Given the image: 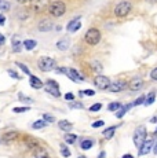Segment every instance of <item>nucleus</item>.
<instances>
[{
  "instance_id": "obj_1",
  "label": "nucleus",
  "mask_w": 157,
  "mask_h": 158,
  "mask_svg": "<svg viewBox=\"0 0 157 158\" xmlns=\"http://www.w3.org/2000/svg\"><path fill=\"white\" fill-rule=\"evenodd\" d=\"M47 10H48V13H50V15H53V17H55V18H59L66 13V4L63 2H61V0H55V2L48 4Z\"/></svg>"
},
{
  "instance_id": "obj_2",
  "label": "nucleus",
  "mask_w": 157,
  "mask_h": 158,
  "mask_svg": "<svg viewBox=\"0 0 157 158\" xmlns=\"http://www.w3.org/2000/svg\"><path fill=\"white\" fill-rule=\"evenodd\" d=\"M37 66L41 72H51L54 69H57V62L55 59H53L50 56H41L37 60Z\"/></svg>"
},
{
  "instance_id": "obj_3",
  "label": "nucleus",
  "mask_w": 157,
  "mask_h": 158,
  "mask_svg": "<svg viewBox=\"0 0 157 158\" xmlns=\"http://www.w3.org/2000/svg\"><path fill=\"white\" fill-rule=\"evenodd\" d=\"M101 32H99L96 28H91L87 30L86 36H84V41H86L88 45H96L101 41Z\"/></svg>"
},
{
  "instance_id": "obj_4",
  "label": "nucleus",
  "mask_w": 157,
  "mask_h": 158,
  "mask_svg": "<svg viewBox=\"0 0 157 158\" xmlns=\"http://www.w3.org/2000/svg\"><path fill=\"white\" fill-rule=\"evenodd\" d=\"M131 10H132V4L129 2H120L116 4L113 11H114L116 17L123 18V17H127V15L131 13Z\"/></svg>"
},
{
  "instance_id": "obj_5",
  "label": "nucleus",
  "mask_w": 157,
  "mask_h": 158,
  "mask_svg": "<svg viewBox=\"0 0 157 158\" xmlns=\"http://www.w3.org/2000/svg\"><path fill=\"white\" fill-rule=\"evenodd\" d=\"M48 4H50V0H31V8L37 14L46 11Z\"/></svg>"
},
{
  "instance_id": "obj_6",
  "label": "nucleus",
  "mask_w": 157,
  "mask_h": 158,
  "mask_svg": "<svg viewBox=\"0 0 157 158\" xmlns=\"http://www.w3.org/2000/svg\"><path fill=\"white\" fill-rule=\"evenodd\" d=\"M44 89L47 91L50 95L55 96V98H59L61 96V92H59V85L55 80H47L46 85H44Z\"/></svg>"
},
{
  "instance_id": "obj_7",
  "label": "nucleus",
  "mask_w": 157,
  "mask_h": 158,
  "mask_svg": "<svg viewBox=\"0 0 157 158\" xmlns=\"http://www.w3.org/2000/svg\"><path fill=\"white\" fill-rule=\"evenodd\" d=\"M145 140H146V128L145 127H139L134 133V144L139 148L143 144Z\"/></svg>"
},
{
  "instance_id": "obj_8",
  "label": "nucleus",
  "mask_w": 157,
  "mask_h": 158,
  "mask_svg": "<svg viewBox=\"0 0 157 158\" xmlns=\"http://www.w3.org/2000/svg\"><path fill=\"white\" fill-rule=\"evenodd\" d=\"M94 84L99 88V89H108L110 85V80H109V77H106V76L98 74V76H95V78H94Z\"/></svg>"
},
{
  "instance_id": "obj_9",
  "label": "nucleus",
  "mask_w": 157,
  "mask_h": 158,
  "mask_svg": "<svg viewBox=\"0 0 157 158\" xmlns=\"http://www.w3.org/2000/svg\"><path fill=\"white\" fill-rule=\"evenodd\" d=\"M65 74L68 76L70 80H73V81H84V77L76 70V69H68V68H65Z\"/></svg>"
},
{
  "instance_id": "obj_10",
  "label": "nucleus",
  "mask_w": 157,
  "mask_h": 158,
  "mask_svg": "<svg viewBox=\"0 0 157 158\" xmlns=\"http://www.w3.org/2000/svg\"><path fill=\"white\" fill-rule=\"evenodd\" d=\"M127 87H128L131 91H139V89L143 88V80L139 78V77H134L128 83V85H127Z\"/></svg>"
},
{
  "instance_id": "obj_11",
  "label": "nucleus",
  "mask_w": 157,
  "mask_h": 158,
  "mask_svg": "<svg viewBox=\"0 0 157 158\" xmlns=\"http://www.w3.org/2000/svg\"><path fill=\"white\" fill-rule=\"evenodd\" d=\"M81 28V22H80V18H74V19H72L70 22L68 23V26H66V29H68V32H70V33H74V32H77L78 29Z\"/></svg>"
},
{
  "instance_id": "obj_12",
  "label": "nucleus",
  "mask_w": 157,
  "mask_h": 158,
  "mask_svg": "<svg viewBox=\"0 0 157 158\" xmlns=\"http://www.w3.org/2000/svg\"><path fill=\"white\" fill-rule=\"evenodd\" d=\"M152 147H153V140L152 139L145 140L143 144L139 147V156H146V154H149V151L152 150Z\"/></svg>"
},
{
  "instance_id": "obj_13",
  "label": "nucleus",
  "mask_w": 157,
  "mask_h": 158,
  "mask_svg": "<svg viewBox=\"0 0 157 158\" xmlns=\"http://www.w3.org/2000/svg\"><path fill=\"white\" fill-rule=\"evenodd\" d=\"M125 87H127V84L124 81H116V83H113V84L110 83V85L108 89L112 91V92H120V91H123Z\"/></svg>"
},
{
  "instance_id": "obj_14",
  "label": "nucleus",
  "mask_w": 157,
  "mask_h": 158,
  "mask_svg": "<svg viewBox=\"0 0 157 158\" xmlns=\"http://www.w3.org/2000/svg\"><path fill=\"white\" fill-rule=\"evenodd\" d=\"M29 81H31V87L35 88V89H40V88L44 87L43 81H41L39 77H36V76H32V74L29 76Z\"/></svg>"
},
{
  "instance_id": "obj_15",
  "label": "nucleus",
  "mask_w": 157,
  "mask_h": 158,
  "mask_svg": "<svg viewBox=\"0 0 157 158\" xmlns=\"http://www.w3.org/2000/svg\"><path fill=\"white\" fill-rule=\"evenodd\" d=\"M53 22L50 19H43L40 23H39V30L40 32H48V30L53 29Z\"/></svg>"
},
{
  "instance_id": "obj_16",
  "label": "nucleus",
  "mask_w": 157,
  "mask_h": 158,
  "mask_svg": "<svg viewBox=\"0 0 157 158\" xmlns=\"http://www.w3.org/2000/svg\"><path fill=\"white\" fill-rule=\"evenodd\" d=\"M11 44H13V51L14 52H21V45H22V41L18 36H14L13 40H11Z\"/></svg>"
},
{
  "instance_id": "obj_17",
  "label": "nucleus",
  "mask_w": 157,
  "mask_h": 158,
  "mask_svg": "<svg viewBox=\"0 0 157 158\" xmlns=\"http://www.w3.org/2000/svg\"><path fill=\"white\" fill-rule=\"evenodd\" d=\"M26 146H28V148H31V150H37L39 146H40V143H39V140H36V139H32V138H26L25 140Z\"/></svg>"
},
{
  "instance_id": "obj_18",
  "label": "nucleus",
  "mask_w": 157,
  "mask_h": 158,
  "mask_svg": "<svg viewBox=\"0 0 157 158\" xmlns=\"http://www.w3.org/2000/svg\"><path fill=\"white\" fill-rule=\"evenodd\" d=\"M69 39L68 37H63L61 39V40H58V43H57V48L58 50H61V51H66L69 48Z\"/></svg>"
},
{
  "instance_id": "obj_19",
  "label": "nucleus",
  "mask_w": 157,
  "mask_h": 158,
  "mask_svg": "<svg viewBox=\"0 0 157 158\" xmlns=\"http://www.w3.org/2000/svg\"><path fill=\"white\" fill-rule=\"evenodd\" d=\"M17 138H18V132H15V131H8V132H6L4 135H3V140L4 142L15 140Z\"/></svg>"
},
{
  "instance_id": "obj_20",
  "label": "nucleus",
  "mask_w": 157,
  "mask_h": 158,
  "mask_svg": "<svg viewBox=\"0 0 157 158\" xmlns=\"http://www.w3.org/2000/svg\"><path fill=\"white\" fill-rule=\"evenodd\" d=\"M58 127H59V129H62V131H65V132H69L72 128H73V125H72L69 121H66V120H61L58 123Z\"/></svg>"
},
{
  "instance_id": "obj_21",
  "label": "nucleus",
  "mask_w": 157,
  "mask_h": 158,
  "mask_svg": "<svg viewBox=\"0 0 157 158\" xmlns=\"http://www.w3.org/2000/svg\"><path fill=\"white\" fill-rule=\"evenodd\" d=\"M22 44H23V47H25V50L31 51V50H33V48L36 47V45H37V41H36V40H32V39H29V40H23Z\"/></svg>"
},
{
  "instance_id": "obj_22",
  "label": "nucleus",
  "mask_w": 157,
  "mask_h": 158,
  "mask_svg": "<svg viewBox=\"0 0 157 158\" xmlns=\"http://www.w3.org/2000/svg\"><path fill=\"white\" fill-rule=\"evenodd\" d=\"M131 107H132L131 103H129V105H125V106H121V107H120L119 110H117V118H121L123 115H124V114H125L127 111H128Z\"/></svg>"
},
{
  "instance_id": "obj_23",
  "label": "nucleus",
  "mask_w": 157,
  "mask_h": 158,
  "mask_svg": "<svg viewBox=\"0 0 157 158\" xmlns=\"http://www.w3.org/2000/svg\"><path fill=\"white\" fill-rule=\"evenodd\" d=\"M114 132H116V127H110V128L105 129L104 132H102V135L105 136V139H112L114 135Z\"/></svg>"
},
{
  "instance_id": "obj_24",
  "label": "nucleus",
  "mask_w": 157,
  "mask_h": 158,
  "mask_svg": "<svg viewBox=\"0 0 157 158\" xmlns=\"http://www.w3.org/2000/svg\"><path fill=\"white\" fill-rule=\"evenodd\" d=\"M155 101H156V94L152 92V94H149V96H145L143 105H145V106H149V105H152V103L155 102Z\"/></svg>"
},
{
  "instance_id": "obj_25",
  "label": "nucleus",
  "mask_w": 157,
  "mask_h": 158,
  "mask_svg": "<svg viewBox=\"0 0 157 158\" xmlns=\"http://www.w3.org/2000/svg\"><path fill=\"white\" fill-rule=\"evenodd\" d=\"M63 139H65V142H66V143H68V144H73L74 142H76L77 136L74 135V133H66V135H65V138H63Z\"/></svg>"
},
{
  "instance_id": "obj_26",
  "label": "nucleus",
  "mask_w": 157,
  "mask_h": 158,
  "mask_svg": "<svg viewBox=\"0 0 157 158\" xmlns=\"http://www.w3.org/2000/svg\"><path fill=\"white\" fill-rule=\"evenodd\" d=\"M11 4L7 0H0V11H10Z\"/></svg>"
},
{
  "instance_id": "obj_27",
  "label": "nucleus",
  "mask_w": 157,
  "mask_h": 158,
  "mask_svg": "<svg viewBox=\"0 0 157 158\" xmlns=\"http://www.w3.org/2000/svg\"><path fill=\"white\" fill-rule=\"evenodd\" d=\"M46 121L44 120H37V121H35V123L32 124V128L33 129H41V128H44L46 127Z\"/></svg>"
},
{
  "instance_id": "obj_28",
  "label": "nucleus",
  "mask_w": 157,
  "mask_h": 158,
  "mask_svg": "<svg viewBox=\"0 0 157 158\" xmlns=\"http://www.w3.org/2000/svg\"><path fill=\"white\" fill-rule=\"evenodd\" d=\"M92 144H94V142H92L91 139H86V140L81 142L80 147L83 148V150H88V148H91V147H92Z\"/></svg>"
},
{
  "instance_id": "obj_29",
  "label": "nucleus",
  "mask_w": 157,
  "mask_h": 158,
  "mask_svg": "<svg viewBox=\"0 0 157 158\" xmlns=\"http://www.w3.org/2000/svg\"><path fill=\"white\" fill-rule=\"evenodd\" d=\"M35 157L36 158H50L47 154L46 150H41V148H37V150H35Z\"/></svg>"
},
{
  "instance_id": "obj_30",
  "label": "nucleus",
  "mask_w": 157,
  "mask_h": 158,
  "mask_svg": "<svg viewBox=\"0 0 157 158\" xmlns=\"http://www.w3.org/2000/svg\"><path fill=\"white\" fill-rule=\"evenodd\" d=\"M15 65H17L18 68H19V69H21V70H22L23 73H25V74L31 76V70H29V68H28V66H25V65H23V63H21V62H15Z\"/></svg>"
},
{
  "instance_id": "obj_31",
  "label": "nucleus",
  "mask_w": 157,
  "mask_h": 158,
  "mask_svg": "<svg viewBox=\"0 0 157 158\" xmlns=\"http://www.w3.org/2000/svg\"><path fill=\"white\" fill-rule=\"evenodd\" d=\"M120 107H121V105H120L119 102H112L110 105L108 106V109H109L110 111H117V110H119Z\"/></svg>"
},
{
  "instance_id": "obj_32",
  "label": "nucleus",
  "mask_w": 157,
  "mask_h": 158,
  "mask_svg": "<svg viewBox=\"0 0 157 158\" xmlns=\"http://www.w3.org/2000/svg\"><path fill=\"white\" fill-rule=\"evenodd\" d=\"M61 154L65 158H68V157H70V151L68 150V147L66 146H63V144H61Z\"/></svg>"
},
{
  "instance_id": "obj_33",
  "label": "nucleus",
  "mask_w": 157,
  "mask_h": 158,
  "mask_svg": "<svg viewBox=\"0 0 157 158\" xmlns=\"http://www.w3.org/2000/svg\"><path fill=\"white\" fill-rule=\"evenodd\" d=\"M29 109L31 107H28V106H23V107H14L13 111L14 113H25V111H29Z\"/></svg>"
},
{
  "instance_id": "obj_34",
  "label": "nucleus",
  "mask_w": 157,
  "mask_h": 158,
  "mask_svg": "<svg viewBox=\"0 0 157 158\" xmlns=\"http://www.w3.org/2000/svg\"><path fill=\"white\" fill-rule=\"evenodd\" d=\"M18 99H19L21 102H25V103H32L33 102L31 98H26V96L22 95V94H19V95H18Z\"/></svg>"
},
{
  "instance_id": "obj_35",
  "label": "nucleus",
  "mask_w": 157,
  "mask_h": 158,
  "mask_svg": "<svg viewBox=\"0 0 157 158\" xmlns=\"http://www.w3.org/2000/svg\"><path fill=\"white\" fill-rule=\"evenodd\" d=\"M70 109H83V105L80 102H70Z\"/></svg>"
},
{
  "instance_id": "obj_36",
  "label": "nucleus",
  "mask_w": 157,
  "mask_h": 158,
  "mask_svg": "<svg viewBox=\"0 0 157 158\" xmlns=\"http://www.w3.org/2000/svg\"><path fill=\"white\" fill-rule=\"evenodd\" d=\"M101 107H102L101 103H94V105L90 107V110H91V111H99V110H101Z\"/></svg>"
},
{
  "instance_id": "obj_37",
  "label": "nucleus",
  "mask_w": 157,
  "mask_h": 158,
  "mask_svg": "<svg viewBox=\"0 0 157 158\" xmlns=\"http://www.w3.org/2000/svg\"><path fill=\"white\" fill-rule=\"evenodd\" d=\"M43 118H44V121H46V123H54V121H55L53 115H50V114H44Z\"/></svg>"
},
{
  "instance_id": "obj_38",
  "label": "nucleus",
  "mask_w": 157,
  "mask_h": 158,
  "mask_svg": "<svg viewBox=\"0 0 157 158\" xmlns=\"http://www.w3.org/2000/svg\"><path fill=\"white\" fill-rule=\"evenodd\" d=\"M80 95H95V91L92 89H86V91H80Z\"/></svg>"
},
{
  "instance_id": "obj_39",
  "label": "nucleus",
  "mask_w": 157,
  "mask_h": 158,
  "mask_svg": "<svg viewBox=\"0 0 157 158\" xmlns=\"http://www.w3.org/2000/svg\"><path fill=\"white\" fill-rule=\"evenodd\" d=\"M63 98L66 99V101H69V102H72V101H74V95L72 92H68V94H65V96Z\"/></svg>"
},
{
  "instance_id": "obj_40",
  "label": "nucleus",
  "mask_w": 157,
  "mask_h": 158,
  "mask_svg": "<svg viewBox=\"0 0 157 158\" xmlns=\"http://www.w3.org/2000/svg\"><path fill=\"white\" fill-rule=\"evenodd\" d=\"M91 66H92V69H96V72H101V69H102V66L99 62H92Z\"/></svg>"
},
{
  "instance_id": "obj_41",
  "label": "nucleus",
  "mask_w": 157,
  "mask_h": 158,
  "mask_svg": "<svg viewBox=\"0 0 157 158\" xmlns=\"http://www.w3.org/2000/svg\"><path fill=\"white\" fill-rule=\"evenodd\" d=\"M150 78H152V80H155V81H157V68L153 69V70L150 72Z\"/></svg>"
},
{
  "instance_id": "obj_42",
  "label": "nucleus",
  "mask_w": 157,
  "mask_h": 158,
  "mask_svg": "<svg viewBox=\"0 0 157 158\" xmlns=\"http://www.w3.org/2000/svg\"><path fill=\"white\" fill-rule=\"evenodd\" d=\"M104 121H95V123H92V128H99V127H104Z\"/></svg>"
},
{
  "instance_id": "obj_43",
  "label": "nucleus",
  "mask_w": 157,
  "mask_h": 158,
  "mask_svg": "<svg viewBox=\"0 0 157 158\" xmlns=\"http://www.w3.org/2000/svg\"><path fill=\"white\" fill-rule=\"evenodd\" d=\"M18 18H21V21H25L26 18H28V13H18L17 14Z\"/></svg>"
},
{
  "instance_id": "obj_44",
  "label": "nucleus",
  "mask_w": 157,
  "mask_h": 158,
  "mask_svg": "<svg viewBox=\"0 0 157 158\" xmlns=\"http://www.w3.org/2000/svg\"><path fill=\"white\" fill-rule=\"evenodd\" d=\"M143 101H145V96H139V98H138L137 101L134 102V105H135V106H138V105H142V103H143Z\"/></svg>"
},
{
  "instance_id": "obj_45",
  "label": "nucleus",
  "mask_w": 157,
  "mask_h": 158,
  "mask_svg": "<svg viewBox=\"0 0 157 158\" xmlns=\"http://www.w3.org/2000/svg\"><path fill=\"white\" fill-rule=\"evenodd\" d=\"M8 74H10L13 78H17V80H19V76H18V74H17V73L14 72V70H8Z\"/></svg>"
},
{
  "instance_id": "obj_46",
  "label": "nucleus",
  "mask_w": 157,
  "mask_h": 158,
  "mask_svg": "<svg viewBox=\"0 0 157 158\" xmlns=\"http://www.w3.org/2000/svg\"><path fill=\"white\" fill-rule=\"evenodd\" d=\"M6 23V17L3 14H0V26H4Z\"/></svg>"
},
{
  "instance_id": "obj_47",
  "label": "nucleus",
  "mask_w": 157,
  "mask_h": 158,
  "mask_svg": "<svg viewBox=\"0 0 157 158\" xmlns=\"http://www.w3.org/2000/svg\"><path fill=\"white\" fill-rule=\"evenodd\" d=\"M4 43H6V37L2 35V33H0V45H3Z\"/></svg>"
},
{
  "instance_id": "obj_48",
  "label": "nucleus",
  "mask_w": 157,
  "mask_h": 158,
  "mask_svg": "<svg viewBox=\"0 0 157 158\" xmlns=\"http://www.w3.org/2000/svg\"><path fill=\"white\" fill-rule=\"evenodd\" d=\"M123 158H134L131 156V154H125V156H123Z\"/></svg>"
},
{
  "instance_id": "obj_49",
  "label": "nucleus",
  "mask_w": 157,
  "mask_h": 158,
  "mask_svg": "<svg viewBox=\"0 0 157 158\" xmlns=\"http://www.w3.org/2000/svg\"><path fill=\"white\" fill-rule=\"evenodd\" d=\"M15 2H17V3H21V4H23V3H25L26 0H15Z\"/></svg>"
},
{
  "instance_id": "obj_50",
  "label": "nucleus",
  "mask_w": 157,
  "mask_h": 158,
  "mask_svg": "<svg viewBox=\"0 0 157 158\" xmlns=\"http://www.w3.org/2000/svg\"><path fill=\"white\" fill-rule=\"evenodd\" d=\"M155 154H157V142H156V146H155Z\"/></svg>"
},
{
  "instance_id": "obj_51",
  "label": "nucleus",
  "mask_w": 157,
  "mask_h": 158,
  "mask_svg": "<svg viewBox=\"0 0 157 158\" xmlns=\"http://www.w3.org/2000/svg\"><path fill=\"white\" fill-rule=\"evenodd\" d=\"M147 2H150V3H156L157 0H147Z\"/></svg>"
}]
</instances>
